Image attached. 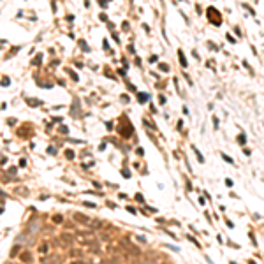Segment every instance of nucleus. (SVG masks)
Masks as SVG:
<instances>
[{"label": "nucleus", "instance_id": "obj_13", "mask_svg": "<svg viewBox=\"0 0 264 264\" xmlns=\"http://www.w3.org/2000/svg\"><path fill=\"white\" fill-rule=\"evenodd\" d=\"M30 102V106H39V100H28Z\"/></svg>", "mask_w": 264, "mask_h": 264}, {"label": "nucleus", "instance_id": "obj_10", "mask_svg": "<svg viewBox=\"0 0 264 264\" xmlns=\"http://www.w3.org/2000/svg\"><path fill=\"white\" fill-rule=\"evenodd\" d=\"M65 155H67V159H74V151H72V150H67V151H65Z\"/></svg>", "mask_w": 264, "mask_h": 264}, {"label": "nucleus", "instance_id": "obj_15", "mask_svg": "<svg viewBox=\"0 0 264 264\" xmlns=\"http://www.w3.org/2000/svg\"><path fill=\"white\" fill-rule=\"evenodd\" d=\"M238 141H239V143H245V136H243V134H241V136L238 138Z\"/></svg>", "mask_w": 264, "mask_h": 264}, {"label": "nucleus", "instance_id": "obj_1", "mask_svg": "<svg viewBox=\"0 0 264 264\" xmlns=\"http://www.w3.org/2000/svg\"><path fill=\"white\" fill-rule=\"evenodd\" d=\"M120 247L127 252V257H134V255H139L141 254V250L136 247V245H132V243H129L127 239H123V241H120Z\"/></svg>", "mask_w": 264, "mask_h": 264}, {"label": "nucleus", "instance_id": "obj_3", "mask_svg": "<svg viewBox=\"0 0 264 264\" xmlns=\"http://www.w3.org/2000/svg\"><path fill=\"white\" fill-rule=\"evenodd\" d=\"M208 16H210V19H211V23H215V25H220V12H217L213 7H210L208 9Z\"/></svg>", "mask_w": 264, "mask_h": 264}, {"label": "nucleus", "instance_id": "obj_8", "mask_svg": "<svg viewBox=\"0 0 264 264\" xmlns=\"http://www.w3.org/2000/svg\"><path fill=\"white\" fill-rule=\"evenodd\" d=\"M53 222H55V224H60V222H63L62 215H55V217H53Z\"/></svg>", "mask_w": 264, "mask_h": 264}, {"label": "nucleus", "instance_id": "obj_14", "mask_svg": "<svg viewBox=\"0 0 264 264\" xmlns=\"http://www.w3.org/2000/svg\"><path fill=\"white\" fill-rule=\"evenodd\" d=\"M18 248H19V247H14L12 252H11V255H16V254H18Z\"/></svg>", "mask_w": 264, "mask_h": 264}, {"label": "nucleus", "instance_id": "obj_17", "mask_svg": "<svg viewBox=\"0 0 264 264\" xmlns=\"http://www.w3.org/2000/svg\"><path fill=\"white\" fill-rule=\"evenodd\" d=\"M132 264H138V262H132Z\"/></svg>", "mask_w": 264, "mask_h": 264}, {"label": "nucleus", "instance_id": "obj_11", "mask_svg": "<svg viewBox=\"0 0 264 264\" xmlns=\"http://www.w3.org/2000/svg\"><path fill=\"white\" fill-rule=\"evenodd\" d=\"M39 250H41V252H46V250H48V243H42Z\"/></svg>", "mask_w": 264, "mask_h": 264}, {"label": "nucleus", "instance_id": "obj_5", "mask_svg": "<svg viewBox=\"0 0 264 264\" xmlns=\"http://www.w3.org/2000/svg\"><path fill=\"white\" fill-rule=\"evenodd\" d=\"M62 241H63V247H67V245H71L72 241H74V238H72L71 234H67V232H63V234H62Z\"/></svg>", "mask_w": 264, "mask_h": 264}, {"label": "nucleus", "instance_id": "obj_9", "mask_svg": "<svg viewBox=\"0 0 264 264\" xmlns=\"http://www.w3.org/2000/svg\"><path fill=\"white\" fill-rule=\"evenodd\" d=\"M178 55H180V60H182V65H183V67H187V60H185V56H183V53H182V51H178Z\"/></svg>", "mask_w": 264, "mask_h": 264}, {"label": "nucleus", "instance_id": "obj_16", "mask_svg": "<svg viewBox=\"0 0 264 264\" xmlns=\"http://www.w3.org/2000/svg\"><path fill=\"white\" fill-rule=\"evenodd\" d=\"M72 264H83V262H72Z\"/></svg>", "mask_w": 264, "mask_h": 264}, {"label": "nucleus", "instance_id": "obj_12", "mask_svg": "<svg viewBox=\"0 0 264 264\" xmlns=\"http://www.w3.org/2000/svg\"><path fill=\"white\" fill-rule=\"evenodd\" d=\"M222 157H224V160H227L229 164H232V159H231V157H227V155H226V153H222Z\"/></svg>", "mask_w": 264, "mask_h": 264}, {"label": "nucleus", "instance_id": "obj_6", "mask_svg": "<svg viewBox=\"0 0 264 264\" xmlns=\"http://www.w3.org/2000/svg\"><path fill=\"white\" fill-rule=\"evenodd\" d=\"M19 259L23 261V262H30V261H32V254H30V252H23V254L19 255Z\"/></svg>", "mask_w": 264, "mask_h": 264}, {"label": "nucleus", "instance_id": "obj_2", "mask_svg": "<svg viewBox=\"0 0 264 264\" xmlns=\"http://www.w3.org/2000/svg\"><path fill=\"white\" fill-rule=\"evenodd\" d=\"M74 220L76 222H79V224H83V226H92V222L94 220H90L86 215H83V213H74Z\"/></svg>", "mask_w": 264, "mask_h": 264}, {"label": "nucleus", "instance_id": "obj_4", "mask_svg": "<svg viewBox=\"0 0 264 264\" xmlns=\"http://www.w3.org/2000/svg\"><path fill=\"white\" fill-rule=\"evenodd\" d=\"M42 262H44V264H60V262H62V259H60V257H56V255H51V257H44V259H42Z\"/></svg>", "mask_w": 264, "mask_h": 264}, {"label": "nucleus", "instance_id": "obj_7", "mask_svg": "<svg viewBox=\"0 0 264 264\" xmlns=\"http://www.w3.org/2000/svg\"><path fill=\"white\" fill-rule=\"evenodd\" d=\"M192 150L195 151V155H197V159H199V162H204V159H203V155H201V153H199V150H197L195 146H192Z\"/></svg>", "mask_w": 264, "mask_h": 264}]
</instances>
